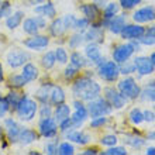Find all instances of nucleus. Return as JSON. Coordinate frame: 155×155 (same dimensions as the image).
Wrapping results in <instances>:
<instances>
[{"instance_id": "obj_30", "label": "nucleus", "mask_w": 155, "mask_h": 155, "mask_svg": "<svg viewBox=\"0 0 155 155\" xmlns=\"http://www.w3.org/2000/svg\"><path fill=\"white\" fill-rule=\"evenodd\" d=\"M25 85H28V82L25 81L21 74H12L7 78V86L10 89H21Z\"/></svg>"}, {"instance_id": "obj_23", "label": "nucleus", "mask_w": 155, "mask_h": 155, "mask_svg": "<svg viewBox=\"0 0 155 155\" xmlns=\"http://www.w3.org/2000/svg\"><path fill=\"white\" fill-rule=\"evenodd\" d=\"M23 69H21V75L24 76V79L28 83H31V82H34L35 79H38V76H40V72H38V68L35 65H34L33 62H27V64H24V65L21 66Z\"/></svg>"}, {"instance_id": "obj_42", "label": "nucleus", "mask_w": 155, "mask_h": 155, "mask_svg": "<svg viewBox=\"0 0 155 155\" xmlns=\"http://www.w3.org/2000/svg\"><path fill=\"white\" fill-rule=\"evenodd\" d=\"M130 121L134 124V126H138L141 123L144 121V116H143V111L140 110V109H133L130 111Z\"/></svg>"}, {"instance_id": "obj_54", "label": "nucleus", "mask_w": 155, "mask_h": 155, "mask_svg": "<svg viewBox=\"0 0 155 155\" xmlns=\"http://www.w3.org/2000/svg\"><path fill=\"white\" fill-rule=\"evenodd\" d=\"M143 116H144V121H147V123H154L155 121V113L152 110L143 111Z\"/></svg>"}, {"instance_id": "obj_51", "label": "nucleus", "mask_w": 155, "mask_h": 155, "mask_svg": "<svg viewBox=\"0 0 155 155\" xmlns=\"http://www.w3.org/2000/svg\"><path fill=\"white\" fill-rule=\"evenodd\" d=\"M104 155H127L126 148L123 147H110L107 151H104Z\"/></svg>"}, {"instance_id": "obj_12", "label": "nucleus", "mask_w": 155, "mask_h": 155, "mask_svg": "<svg viewBox=\"0 0 155 155\" xmlns=\"http://www.w3.org/2000/svg\"><path fill=\"white\" fill-rule=\"evenodd\" d=\"M38 140H40V134L35 130L30 127H21L18 137H17V144H20L21 147H28Z\"/></svg>"}, {"instance_id": "obj_49", "label": "nucleus", "mask_w": 155, "mask_h": 155, "mask_svg": "<svg viewBox=\"0 0 155 155\" xmlns=\"http://www.w3.org/2000/svg\"><path fill=\"white\" fill-rule=\"evenodd\" d=\"M107 123V117L104 116H97V117H92V121H90V127L92 128H99V127H103Z\"/></svg>"}, {"instance_id": "obj_44", "label": "nucleus", "mask_w": 155, "mask_h": 155, "mask_svg": "<svg viewBox=\"0 0 155 155\" xmlns=\"http://www.w3.org/2000/svg\"><path fill=\"white\" fill-rule=\"evenodd\" d=\"M118 71H120V74H123V75L133 74V72H135L134 62H130V61L123 62V64H120V66H118Z\"/></svg>"}, {"instance_id": "obj_17", "label": "nucleus", "mask_w": 155, "mask_h": 155, "mask_svg": "<svg viewBox=\"0 0 155 155\" xmlns=\"http://www.w3.org/2000/svg\"><path fill=\"white\" fill-rule=\"evenodd\" d=\"M65 138L68 141L74 144H78V145H86V144L90 141V135L87 133L82 130H78V128H71L69 131H66L65 134Z\"/></svg>"}, {"instance_id": "obj_4", "label": "nucleus", "mask_w": 155, "mask_h": 155, "mask_svg": "<svg viewBox=\"0 0 155 155\" xmlns=\"http://www.w3.org/2000/svg\"><path fill=\"white\" fill-rule=\"evenodd\" d=\"M138 48H140V44L135 42V41L118 45L117 48L113 51V61L117 62V64H123V62L128 61L131 58V55H133L135 51H138Z\"/></svg>"}, {"instance_id": "obj_46", "label": "nucleus", "mask_w": 155, "mask_h": 155, "mask_svg": "<svg viewBox=\"0 0 155 155\" xmlns=\"http://www.w3.org/2000/svg\"><path fill=\"white\" fill-rule=\"evenodd\" d=\"M79 71H81V69H78V68H75V66H72V65L66 66L65 71H64V78H65L66 81H72L74 78L78 76Z\"/></svg>"}, {"instance_id": "obj_41", "label": "nucleus", "mask_w": 155, "mask_h": 155, "mask_svg": "<svg viewBox=\"0 0 155 155\" xmlns=\"http://www.w3.org/2000/svg\"><path fill=\"white\" fill-rule=\"evenodd\" d=\"M52 113H54V109L49 103H41V106L38 107L37 114L41 118H44V117H52Z\"/></svg>"}, {"instance_id": "obj_24", "label": "nucleus", "mask_w": 155, "mask_h": 155, "mask_svg": "<svg viewBox=\"0 0 155 155\" xmlns=\"http://www.w3.org/2000/svg\"><path fill=\"white\" fill-rule=\"evenodd\" d=\"M23 20H24V12L17 10V12L12 13L10 16L6 17L4 24H6V27H7L8 30H16L17 27H20V25H21Z\"/></svg>"}, {"instance_id": "obj_15", "label": "nucleus", "mask_w": 155, "mask_h": 155, "mask_svg": "<svg viewBox=\"0 0 155 155\" xmlns=\"http://www.w3.org/2000/svg\"><path fill=\"white\" fill-rule=\"evenodd\" d=\"M103 24L102 21L99 24H92V27L83 31V37H85V41L87 42H96V44H100L104 40V33H103Z\"/></svg>"}, {"instance_id": "obj_19", "label": "nucleus", "mask_w": 155, "mask_h": 155, "mask_svg": "<svg viewBox=\"0 0 155 155\" xmlns=\"http://www.w3.org/2000/svg\"><path fill=\"white\" fill-rule=\"evenodd\" d=\"M85 55L87 58V61L90 64H94V65H99L104 61V58L102 57V52H100V48L96 42H89V44L85 47Z\"/></svg>"}, {"instance_id": "obj_29", "label": "nucleus", "mask_w": 155, "mask_h": 155, "mask_svg": "<svg viewBox=\"0 0 155 155\" xmlns=\"http://www.w3.org/2000/svg\"><path fill=\"white\" fill-rule=\"evenodd\" d=\"M79 10L82 12L83 17H86V18H89L90 21L96 20V18H97V16H99V7H97V6H96L94 3L82 4L81 7H79Z\"/></svg>"}, {"instance_id": "obj_36", "label": "nucleus", "mask_w": 155, "mask_h": 155, "mask_svg": "<svg viewBox=\"0 0 155 155\" xmlns=\"http://www.w3.org/2000/svg\"><path fill=\"white\" fill-rule=\"evenodd\" d=\"M13 13V6L8 0H0V21Z\"/></svg>"}, {"instance_id": "obj_10", "label": "nucleus", "mask_w": 155, "mask_h": 155, "mask_svg": "<svg viewBox=\"0 0 155 155\" xmlns=\"http://www.w3.org/2000/svg\"><path fill=\"white\" fill-rule=\"evenodd\" d=\"M23 45H24L27 49L30 51H42L49 45V37L44 35V34H34V35H30L27 40L23 41Z\"/></svg>"}, {"instance_id": "obj_25", "label": "nucleus", "mask_w": 155, "mask_h": 155, "mask_svg": "<svg viewBox=\"0 0 155 155\" xmlns=\"http://www.w3.org/2000/svg\"><path fill=\"white\" fill-rule=\"evenodd\" d=\"M54 83L51 82H45L35 90V100L40 103H49V93H51V87Z\"/></svg>"}, {"instance_id": "obj_14", "label": "nucleus", "mask_w": 155, "mask_h": 155, "mask_svg": "<svg viewBox=\"0 0 155 155\" xmlns=\"http://www.w3.org/2000/svg\"><path fill=\"white\" fill-rule=\"evenodd\" d=\"M133 62L135 66V72H138L140 76H148L155 71L154 64L148 57H137Z\"/></svg>"}, {"instance_id": "obj_13", "label": "nucleus", "mask_w": 155, "mask_h": 155, "mask_svg": "<svg viewBox=\"0 0 155 155\" xmlns=\"http://www.w3.org/2000/svg\"><path fill=\"white\" fill-rule=\"evenodd\" d=\"M104 99L110 103V106L113 109H121L127 102V99L120 92H117L114 87H106L104 89Z\"/></svg>"}, {"instance_id": "obj_47", "label": "nucleus", "mask_w": 155, "mask_h": 155, "mask_svg": "<svg viewBox=\"0 0 155 155\" xmlns=\"http://www.w3.org/2000/svg\"><path fill=\"white\" fill-rule=\"evenodd\" d=\"M8 111H10V106H8L7 100L4 96H0V120H3Z\"/></svg>"}, {"instance_id": "obj_21", "label": "nucleus", "mask_w": 155, "mask_h": 155, "mask_svg": "<svg viewBox=\"0 0 155 155\" xmlns=\"http://www.w3.org/2000/svg\"><path fill=\"white\" fill-rule=\"evenodd\" d=\"M34 13L37 16L45 17V18H55L57 17V8H55L54 3L48 2V0L38 4V6H34Z\"/></svg>"}, {"instance_id": "obj_40", "label": "nucleus", "mask_w": 155, "mask_h": 155, "mask_svg": "<svg viewBox=\"0 0 155 155\" xmlns=\"http://www.w3.org/2000/svg\"><path fill=\"white\" fill-rule=\"evenodd\" d=\"M90 25V20L89 18H86V17H81V18H76L74 24V30H76L78 33H83L85 30L89 28Z\"/></svg>"}, {"instance_id": "obj_20", "label": "nucleus", "mask_w": 155, "mask_h": 155, "mask_svg": "<svg viewBox=\"0 0 155 155\" xmlns=\"http://www.w3.org/2000/svg\"><path fill=\"white\" fill-rule=\"evenodd\" d=\"M126 23H127V17L124 16V14L114 16V17H111V18H109V20H103L102 21V24L106 25V27H109V30H110L113 34H120L121 33V30L124 28Z\"/></svg>"}, {"instance_id": "obj_35", "label": "nucleus", "mask_w": 155, "mask_h": 155, "mask_svg": "<svg viewBox=\"0 0 155 155\" xmlns=\"http://www.w3.org/2000/svg\"><path fill=\"white\" fill-rule=\"evenodd\" d=\"M85 42V37H83V33H75L71 35V38L68 40V45H69V48L72 49H76L79 48L82 44Z\"/></svg>"}, {"instance_id": "obj_60", "label": "nucleus", "mask_w": 155, "mask_h": 155, "mask_svg": "<svg viewBox=\"0 0 155 155\" xmlns=\"http://www.w3.org/2000/svg\"><path fill=\"white\" fill-rule=\"evenodd\" d=\"M148 140H151V141H155V131H151V133L148 134Z\"/></svg>"}, {"instance_id": "obj_11", "label": "nucleus", "mask_w": 155, "mask_h": 155, "mask_svg": "<svg viewBox=\"0 0 155 155\" xmlns=\"http://www.w3.org/2000/svg\"><path fill=\"white\" fill-rule=\"evenodd\" d=\"M74 114H71L72 126H74V128H79L86 121V118L89 117V111H87V107L83 104V102L79 99H76L74 102Z\"/></svg>"}, {"instance_id": "obj_61", "label": "nucleus", "mask_w": 155, "mask_h": 155, "mask_svg": "<svg viewBox=\"0 0 155 155\" xmlns=\"http://www.w3.org/2000/svg\"><path fill=\"white\" fill-rule=\"evenodd\" d=\"M3 134H4V131H3V127L0 126V143H2V140H3Z\"/></svg>"}, {"instance_id": "obj_55", "label": "nucleus", "mask_w": 155, "mask_h": 155, "mask_svg": "<svg viewBox=\"0 0 155 155\" xmlns=\"http://www.w3.org/2000/svg\"><path fill=\"white\" fill-rule=\"evenodd\" d=\"M145 34H147V35H151V37H155V25H152V27H150L148 30H145Z\"/></svg>"}, {"instance_id": "obj_31", "label": "nucleus", "mask_w": 155, "mask_h": 155, "mask_svg": "<svg viewBox=\"0 0 155 155\" xmlns=\"http://www.w3.org/2000/svg\"><path fill=\"white\" fill-rule=\"evenodd\" d=\"M4 97H6V100H7V103H8V106H10V111H13V113H14L17 104L20 103L21 97H23V93L17 92V89H12L7 94H6V96H4Z\"/></svg>"}, {"instance_id": "obj_3", "label": "nucleus", "mask_w": 155, "mask_h": 155, "mask_svg": "<svg viewBox=\"0 0 155 155\" xmlns=\"http://www.w3.org/2000/svg\"><path fill=\"white\" fill-rule=\"evenodd\" d=\"M118 92L127 99V100H134L140 97L141 87L137 85L134 78H124L118 82Z\"/></svg>"}, {"instance_id": "obj_7", "label": "nucleus", "mask_w": 155, "mask_h": 155, "mask_svg": "<svg viewBox=\"0 0 155 155\" xmlns=\"http://www.w3.org/2000/svg\"><path fill=\"white\" fill-rule=\"evenodd\" d=\"M31 59V55L30 52L24 51V49H18L14 48L12 51H8L7 55H6V62L7 65L12 68V69H17V68H21V66L27 64V62Z\"/></svg>"}, {"instance_id": "obj_62", "label": "nucleus", "mask_w": 155, "mask_h": 155, "mask_svg": "<svg viewBox=\"0 0 155 155\" xmlns=\"http://www.w3.org/2000/svg\"><path fill=\"white\" fill-rule=\"evenodd\" d=\"M150 59H151V62H152V64H154V66H155V52L152 54L151 57H150Z\"/></svg>"}, {"instance_id": "obj_27", "label": "nucleus", "mask_w": 155, "mask_h": 155, "mask_svg": "<svg viewBox=\"0 0 155 155\" xmlns=\"http://www.w3.org/2000/svg\"><path fill=\"white\" fill-rule=\"evenodd\" d=\"M52 117L55 118V121H57L58 124L61 121H64V120H66V118H69L71 117V106L65 104V103H61V104L55 106Z\"/></svg>"}, {"instance_id": "obj_48", "label": "nucleus", "mask_w": 155, "mask_h": 155, "mask_svg": "<svg viewBox=\"0 0 155 155\" xmlns=\"http://www.w3.org/2000/svg\"><path fill=\"white\" fill-rule=\"evenodd\" d=\"M117 141H118L117 137L113 135V134H110V135H104V137L100 140V144L104 145V147H113V145L117 144Z\"/></svg>"}, {"instance_id": "obj_26", "label": "nucleus", "mask_w": 155, "mask_h": 155, "mask_svg": "<svg viewBox=\"0 0 155 155\" xmlns=\"http://www.w3.org/2000/svg\"><path fill=\"white\" fill-rule=\"evenodd\" d=\"M21 28H23V31H24L25 34H28V35L38 34L41 30L37 23V17H27V18H24L23 23H21Z\"/></svg>"}, {"instance_id": "obj_58", "label": "nucleus", "mask_w": 155, "mask_h": 155, "mask_svg": "<svg viewBox=\"0 0 155 155\" xmlns=\"http://www.w3.org/2000/svg\"><path fill=\"white\" fill-rule=\"evenodd\" d=\"M147 155H155V147H148L147 151H145Z\"/></svg>"}, {"instance_id": "obj_6", "label": "nucleus", "mask_w": 155, "mask_h": 155, "mask_svg": "<svg viewBox=\"0 0 155 155\" xmlns=\"http://www.w3.org/2000/svg\"><path fill=\"white\" fill-rule=\"evenodd\" d=\"M97 75L106 82L117 81L120 71H118V64L114 61H104L97 65Z\"/></svg>"}, {"instance_id": "obj_56", "label": "nucleus", "mask_w": 155, "mask_h": 155, "mask_svg": "<svg viewBox=\"0 0 155 155\" xmlns=\"http://www.w3.org/2000/svg\"><path fill=\"white\" fill-rule=\"evenodd\" d=\"M3 82H4V69L2 62H0V83H3Z\"/></svg>"}, {"instance_id": "obj_52", "label": "nucleus", "mask_w": 155, "mask_h": 155, "mask_svg": "<svg viewBox=\"0 0 155 155\" xmlns=\"http://www.w3.org/2000/svg\"><path fill=\"white\" fill-rule=\"evenodd\" d=\"M140 3H141V0H120V4H121V7L126 8V10L134 8L135 6H138Z\"/></svg>"}, {"instance_id": "obj_38", "label": "nucleus", "mask_w": 155, "mask_h": 155, "mask_svg": "<svg viewBox=\"0 0 155 155\" xmlns=\"http://www.w3.org/2000/svg\"><path fill=\"white\" fill-rule=\"evenodd\" d=\"M55 58H57V62L61 64V65H65L66 62L69 61V55H68V51H66L64 47H58L55 51Z\"/></svg>"}, {"instance_id": "obj_53", "label": "nucleus", "mask_w": 155, "mask_h": 155, "mask_svg": "<svg viewBox=\"0 0 155 155\" xmlns=\"http://www.w3.org/2000/svg\"><path fill=\"white\" fill-rule=\"evenodd\" d=\"M140 42V44L143 45H154L155 44V37H151V35H147V34H144L143 37L140 38V40H137Z\"/></svg>"}, {"instance_id": "obj_50", "label": "nucleus", "mask_w": 155, "mask_h": 155, "mask_svg": "<svg viewBox=\"0 0 155 155\" xmlns=\"http://www.w3.org/2000/svg\"><path fill=\"white\" fill-rule=\"evenodd\" d=\"M62 20H64V24H65L66 30H74V24L76 21V17L74 14H66V16L62 17Z\"/></svg>"}, {"instance_id": "obj_33", "label": "nucleus", "mask_w": 155, "mask_h": 155, "mask_svg": "<svg viewBox=\"0 0 155 155\" xmlns=\"http://www.w3.org/2000/svg\"><path fill=\"white\" fill-rule=\"evenodd\" d=\"M69 62H71V65L78 68V69H82V68L86 66V64H87L86 58L83 57V54H81L79 51H74V52L71 54Z\"/></svg>"}, {"instance_id": "obj_18", "label": "nucleus", "mask_w": 155, "mask_h": 155, "mask_svg": "<svg viewBox=\"0 0 155 155\" xmlns=\"http://www.w3.org/2000/svg\"><path fill=\"white\" fill-rule=\"evenodd\" d=\"M133 20L135 23H150V21L155 20V7L152 6H145V7L138 8L137 12L133 14Z\"/></svg>"}, {"instance_id": "obj_22", "label": "nucleus", "mask_w": 155, "mask_h": 155, "mask_svg": "<svg viewBox=\"0 0 155 155\" xmlns=\"http://www.w3.org/2000/svg\"><path fill=\"white\" fill-rule=\"evenodd\" d=\"M66 93L59 85H52L51 87V93H49V104L51 106H58L61 103H65Z\"/></svg>"}, {"instance_id": "obj_63", "label": "nucleus", "mask_w": 155, "mask_h": 155, "mask_svg": "<svg viewBox=\"0 0 155 155\" xmlns=\"http://www.w3.org/2000/svg\"><path fill=\"white\" fill-rule=\"evenodd\" d=\"M154 109H155V106H154Z\"/></svg>"}, {"instance_id": "obj_37", "label": "nucleus", "mask_w": 155, "mask_h": 155, "mask_svg": "<svg viewBox=\"0 0 155 155\" xmlns=\"http://www.w3.org/2000/svg\"><path fill=\"white\" fill-rule=\"evenodd\" d=\"M58 154L59 155H74L75 154V147L71 141H65L58 145Z\"/></svg>"}, {"instance_id": "obj_59", "label": "nucleus", "mask_w": 155, "mask_h": 155, "mask_svg": "<svg viewBox=\"0 0 155 155\" xmlns=\"http://www.w3.org/2000/svg\"><path fill=\"white\" fill-rule=\"evenodd\" d=\"M44 2H47V0H30V3H31V6H38V4L44 3Z\"/></svg>"}, {"instance_id": "obj_16", "label": "nucleus", "mask_w": 155, "mask_h": 155, "mask_svg": "<svg viewBox=\"0 0 155 155\" xmlns=\"http://www.w3.org/2000/svg\"><path fill=\"white\" fill-rule=\"evenodd\" d=\"M120 34H121V37L124 40L135 41V40H140L145 34V28L140 24H128V25L126 24Z\"/></svg>"}, {"instance_id": "obj_8", "label": "nucleus", "mask_w": 155, "mask_h": 155, "mask_svg": "<svg viewBox=\"0 0 155 155\" xmlns=\"http://www.w3.org/2000/svg\"><path fill=\"white\" fill-rule=\"evenodd\" d=\"M113 107L110 106V103L106 99H102L100 96L93 100H90L87 104V111H89L90 117H97V116H107L110 114Z\"/></svg>"}, {"instance_id": "obj_45", "label": "nucleus", "mask_w": 155, "mask_h": 155, "mask_svg": "<svg viewBox=\"0 0 155 155\" xmlns=\"http://www.w3.org/2000/svg\"><path fill=\"white\" fill-rule=\"evenodd\" d=\"M58 141L57 140H52V141H48V143L45 144V147H44V151L45 154H48V155H58Z\"/></svg>"}, {"instance_id": "obj_9", "label": "nucleus", "mask_w": 155, "mask_h": 155, "mask_svg": "<svg viewBox=\"0 0 155 155\" xmlns=\"http://www.w3.org/2000/svg\"><path fill=\"white\" fill-rule=\"evenodd\" d=\"M20 130H21V126L18 124V121L14 117L3 118V131L10 144H17V137H18Z\"/></svg>"}, {"instance_id": "obj_32", "label": "nucleus", "mask_w": 155, "mask_h": 155, "mask_svg": "<svg viewBox=\"0 0 155 155\" xmlns=\"http://www.w3.org/2000/svg\"><path fill=\"white\" fill-rule=\"evenodd\" d=\"M140 97L144 102H155V79L148 83L140 93Z\"/></svg>"}, {"instance_id": "obj_1", "label": "nucleus", "mask_w": 155, "mask_h": 155, "mask_svg": "<svg viewBox=\"0 0 155 155\" xmlns=\"http://www.w3.org/2000/svg\"><path fill=\"white\" fill-rule=\"evenodd\" d=\"M102 92V86L89 76L78 78L72 85V94L82 102H90L99 97Z\"/></svg>"}, {"instance_id": "obj_43", "label": "nucleus", "mask_w": 155, "mask_h": 155, "mask_svg": "<svg viewBox=\"0 0 155 155\" xmlns=\"http://www.w3.org/2000/svg\"><path fill=\"white\" fill-rule=\"evenodd\" d=\"M118 13V6L116 3H107L104 6V20H109Z\"/></svg>"}, {"instance_id": "obj_5", "label": "nucleus", "mask_w": 155, "mask_h": 155, "mask_svg": "<svg viewBox=\"0 0 155 155\" xmlns=\"http://www.w3.org/2000/svg\"><path fill=\"white\" fill-rule=\"evenodd\" d=\"M58 131H59V127H58V123L55 121L54 117L40 118V121H38V134H40V137L47 140L55 138L58 135Z\"/></svg>"}, {"instance_id": "obj_39", "label": "nucleus", "mask_w": 155, "mask_h": 155, "mask_svg": "<svg viewBox=\"0 0 155 155\" xmlns=\"http://www.w3.org/2000/svg\"><path fill=\"white\" fill-rule=\"evenodd\" d=\"M124 143H127L133 148H141L145 144V140L141 138V137H137V135H127L124 138Z\"/></svg>"}, {"instance_id": "obj_34", "label": "nucleus", "mask_w": 155, "mask_h": 155, "mask_svg": "<svg viewBox=\"0 0 155 155\" xmlns=\"http://www.w3.org/2000/svg\"><path fill=\"white\" fill-rule=\"evenodd\" d=\"M57 64V58H55V52L54 51H47L41 58V65L44 69H52Z\"/></svg>"}, {"instance_id": "obj_2", "label": "nucleus", "mask_w": 155, "mask_h": 155, "mask_svg": "<svg viewBox=\"0 0 155 155\" xmlns=\"http://www.w3.org/2000/svg\"><path fill=\"white\" fill-rule=\"evenodd\" d=\"M16 117L23 123H28V121H33L34 117L37 116L38 113V103L35 99L30 97L28 94H23L20 103L17 104L16 110Z\"/></svg>"}, {"instance_id": "obj_57", "label": "nucleus", "mask_w": 155, "mask_h": 155, "mask_svg": "<svg viewBox=\"0 0 155 155\" xmlns=\"http://www.w3.org/2000/svg\"><path fill=\"white\" fill-rule=\"evenodd\" d=\"M82 154H83V155H90V154L94 155V154H97V151H96V150H90V148H89V150H85Z\"/></svg>"}, {"instance_id": "obj_28", "label": "nucleus", "mask_w": 155, "mask_h": 155, "mask_svg": "<svg viewBox=\"0 0 155 155\" xmlns=\"http://www.w3.org/2000/svg\"><path fill=\"white\" fill-rule=\"evenodd\" d=\"M48 30H49V34L52 35V37H61V35H64V34L68 31L65 27V24H64V20L61 18H52V23L48 25Z\"/></svg>"}]
</instances>
